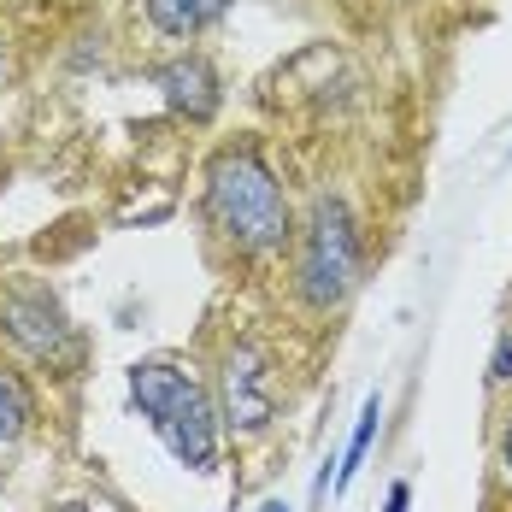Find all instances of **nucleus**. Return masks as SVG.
<instances>
[{
	"instance_id": "f257e3e1",
	"label": "nucleus",
	"mask_w": 512,
	"mask_h": 512,
	"mask_svg": "<svg viewBox=\"0 0 512 512\" xmlns=\"http://www.w3.org/2000/svg\"><path fill=\"white\" fill-rule=\"evenodd\" d=\"M206 218L242 254H271L289 242V195L259 148H224L206 165Z\"/></svg>"
},
{
	"instance_id": "f03ea898",
	"label": "nucleus",
	"mask_w": 512,
	"mask_h": 512,
	"mask_svg": "<svg viewBox=\"0 0 512 512\" xmlns=\"http://www.w3.org/2000/svg\"><path fill=\"white\" fill-rule=\"evenodd\" d=\"M130 407L148 418V430L171 448L177 465H189V471L218 465V407L177 359H136L130 365Z\"/></svg>"
},
{
	"instance_id": "7ed1b4c3",
	"label": "nucleus",
	"mask_w": 512,
	"mask_h": 512,
	"mask_svg": "<svg viewBox=\"0 0 512 512\" xmlns=\"http://www.w3.org/2000/svg\"><path fill=\"white\" fill-rule=\"evenodd\" d=\"M359 283V224L348 201L336 195H318L312 218L301 230V259H295V295L312 312H330L354 295Z\"/></svg>"
},
{
	"instance_id": "20e7f679",
	"label": "nucleus",
	"mask_w": 512,
	"mask_h": 512,
	"mask_svg": "<svg viewBox=\"0 0 512 512\" xmlns=\"http://www.w3.org/2000/svg\"><path fill=\"white\" fill-rule=\"evenodd\" d=\"M218 430L230 436H259L277 418V395H271V359L259 342H236L224 365H218Z\"/></svg>"
},
{
	"instance_id": "39448f33",
	"label": "nucleus",
	"mask_w": 512,
	"mask_h": 512,
	"mask_svg": "<svg viewBox=\"0 0 512 512\" xmlns=\"http://www.w3.org/2000/svg\"><path fill=\"white\" fill-rule=\"evenodd\" d=\"M159 95H165V106L171 112H183V118H195V124H206L212 112H218V71L206 65L201 53H183V59H165L154 71Z\"/></svg>"
},
{
	"instance_id": "423d86ee",
	"label": "nucleus",
	"mask_w": 512,
	"mask_h": 512,
	"mask_svg": "<svg viewBox=\"0 0 512 512\" xmlns=\"http://www.w3.org/2000/svg\"><path fill=\"white\" fill-rule=\"evenodd\" d=\"M0 324H6V336L24 348V354L36 359H53L59 348H65V312L53 307L48 295H18V301H6V312H0Z\"/></svg>"
},
{
	"instance_id": "0eeeda50",
	"label": "nucleus",
	"mask_w": 512,
	"mask_h": 512,
	"mask_svg": "<svg viewBox=\"0 0 512 512\" xmlns=\"http://www.w3.org/2000/svg\"><path fill=\"white\" fill-rule=\"evenodd\" d=\"M224 12H230V0H148V24L159 36H177V42L201 36L206 24H218Z\"/></svg>"
},
{
	"instance_id": "6e6552de",
	"label": "nucleus",
	"mask_w": 512,
	"mask_h": 512,
	"mask_svg": "<svg viewBox=\"0 0 512 512\" xmlns=\"http://www.w3.org/2000/svg\"><path fill=\"white\" fill-rule=\"evenodd\" d=\"M36 424V389L18 371H0V442H18Z\"/></svg>"
},
{
	"instance_id": "1a4fd4ad",
	"label": "nucleus",
	"mask_w": 512,
	"mask_h": 512,
	"mask_svg": "<svg viewBox=\"0 0 512 512\" xmlns=\"http://www.w3.org/2000/svg\"><path fill=\"white\" fill-rule=\"evenodd\" d=\"M377 418H383V401L371 395L365 407H359V424H354V442H348V460H342V471H336V489H348L359 477V465H365V454H371V436H377Z\"/></svg>"
},
{
	"instance_id": "9d476101",
	"label": "nucleus",
	"mask_w": 512,
	"mask_h": 512,
	"mask_svg": "<svg viewBox=\"0 0 512 512\" xmlns=\"http://www.w3.org/2000/svg\"><path fill=\"white\" fill-rule=\"evenodd\" d=\"M489 377H495V383H512V330L501 336V342H495V359H489Z\"/></svg>"
},
{
	"instance_id": "9b49d317",
	"label": "nucleus",
	"mask_w": 512,
	"mask_h": 512,
	"mask_svg": "<svg viewBox=\"0 0 512 512\" xmlns=\"http://www.w3.org/2000/svg\"><path fill=\"white\" fill-rule=\"evenodd\" d=\"M407 501H412V489H407V483H395V489H389V501H383V512H407Z\"/></svg>"
},
{
	"instance_id": "f8f14e48",
	"label": "nucleus",
	"mask_w": 512,
	"mask_h": 512,
	"mask_svg": "<svg viewBox=\"0 0 512 512\" xmlns=\"http://www.w3.org/2000/svg\"><path fill=\"white\" fill-rule=\"evenodd\" d=\"M501 465H507V477H512V418H507V436H501Z\"/></svg>"
},
{
	"instance_id": "ddd939ff",
	"label": "nucleus",
	"mask_w": 512,
	"mask_h": 512,
	"mask_svg": "<svg viewBox=\"0 0 512 512\" xmlns=\"http://www.w3.org/2000/svg\"><path fill=\"white\" fill-rule=\"evenodd\" d=\"M259 512H289V507H283V501H265V507H259Z\"/></svg>"
},
{
	"instance_id": "4468645a",
	"label": "nucleus",
	"mask_w": 512,
	"mask_h": 512,
	"mask_svg": "<svg viewBox=\"0 0 512 512\" xmlns=\"http://www.w3.org/2000/svg\"><path fill=\"white\" fill-rule=\"evenodd\" d=\"M59 512H83V507H59Z\"/></svg>"
},
{
	"instance_id": "2eb2a0df",
	"label": "nucleus",
	"mask_w": 512,
	"mask_h": 512,
	"mask_svg": "<svg viewBox=\"0 0 512 512\" xmlns=\"http://www.w3.org/2000/svg\"><path fill=\"white\" fill-rule=\"evenodd\" d=\"M0 65H6V53H0Z\"/></svg>"
}]
</instances>
